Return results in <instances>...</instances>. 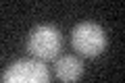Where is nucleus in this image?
I'll return each mask as SVG.
<instances>
[{
  "mask_svg": "<svg viewBox=\"0 0 125 83\" xmlns=\"http://www.w3.org/2000/svg\"><path fill=\"white\" fill-rule=\"evenodd\" d=\"M54 71H56V77L65 83H75L77 79L83 73V66L77 60L75 56H61L54 65Z\"/></svg>",
  "mask_w": 125,
  "mask_h": 83,
  "instance_id": "4",
  "label": "nucleus"
},
{
  "mask_svg": "<svg viewBox=\"0 0 125 83\" xmlns=\"http://www.w3.org/2000/svg\"><path fill=\"white\" fill-rule=\"evenodd\" d=\"M0 83H50V75L40 60H17L4 71Z\"/></svg>",
  "mask_w": 125,
  "mask_h": 83,
  "instance_id": "2",
  "label": "nucleus"
},
{
  "mask_svg": "<svg viewBox=\"0 0 125 83\" xmlns=\"http://www.w3.org/2000/svg\"><path fill=\"white\" fill-rule=\"evenodd\" d=\"M71 44L83 56H98L106 46V35L98 23H79L71 33Z\"/></svg>",
  "mask_w": 125,
  "mask_h": 83,
  "instance_id": "1",
  "label": "nucleus"
},
{
  "mask_svg": "<svg viewBox=\"0 0 125 83\" xmlns=\"http://www.w3.org/2000/svg\"><path fill=\"white\" fill-rule=\"evenodd\" d=\"M27 50L33 56L42 58V60L54 58L58 54V50H61V33L52 25H38L29 35Z\"/></svg>",
  "mask_w": 125,
  "mask_h": 83,
  "instance_id": "3",
  "label": "nucleus"
}]
</instances>
